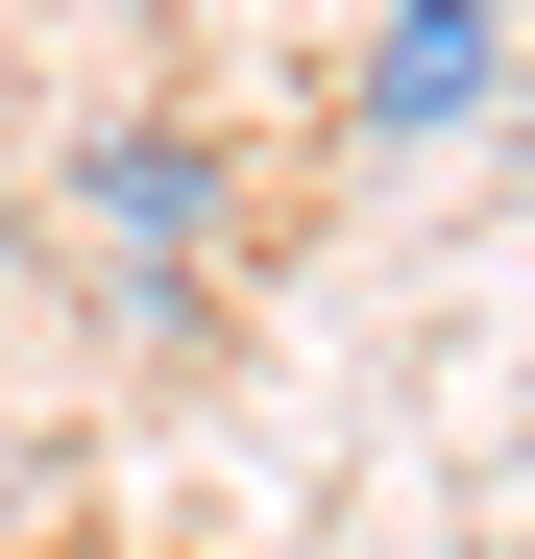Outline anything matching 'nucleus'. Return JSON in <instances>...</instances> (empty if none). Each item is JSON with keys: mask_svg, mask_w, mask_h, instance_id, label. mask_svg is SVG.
Returning a JSON list of instances; mask_svg holds the SVG:
<instances>
[{"mask_svg": "<svg viewBox=\"0 0 535 559\" xmlns=\"http://www.w3.org/2000/svg\"><path fill=\"white\" fill-rule=\"evenodd\" d=\"M73 243H98L122 293H195V267H219V146L195 122H98V146H73Z\"/></svg>", "mask_w": 535, "mask_h": 559, "instance_id": "obj_1", "label": "nucleus"}, {"mask_svg": "<svg viewBox=\"0 0 535 559\" xmlns=\"http://www.w3.org/2000/svg\"><path fill=\"white\" fill-rule=\"evenodd\" d=\"M511 98V0H366V146H463Z\"/></svg>", "mask_w": 535, "mask_h": 559, "instance_id": "obj_2", "label": "nucleus"}, {"mask_svg": "<svg viewBox=\"0 0 535 559\" xmlns=\"http://www.w3.org/2000/svg\"><path fill=\"white\" fill-rule=\"evenodd\" d=\"M487 122H511V170H535V49H511V98H487Z\"/></svg>", "mask_w": 535, "mask_h": 559, "instance_id": "obj_3", "label": "nucleus"}, {"mask_svg": "<svg viewBox=\"0 0 535 559\" xmlns=\"http://www.w3.org/2000/svg\"><path fill=\"white\" fill-rule=\"evenodd\" d=\"M0 243H25V195H0Z\"/></svg>", "mask_w": 535, "mask_h": 559, "instance_id": "obj_4", "label": "nucleus"}]
</instances>
